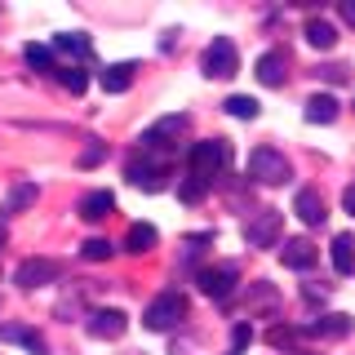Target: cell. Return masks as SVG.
<instances>
[{"label":"cell","instance_id":"4dcf8cb0","mask_svg":"<svg viewBox=\"0 0 355 355\" xmlns=\"http://www.w3.org/2000/svg\"><path fill=\"white\" fill-rule=\"evenodd\" d=\"M320 76H324V80H338V85H342V80L351 76V67H347V62H333V67H320Z\"/></svg>","mask_w":355,"mask_h":355},{"label":"cell","instance_id":"7a4b0ae2","mask_svg":"<svg viewBox=\"0 0 355 355\" xmlns=\"http://www.w3.org/2000/svg\"><path fill=\"white\" fill-rule=\"evenodd\" d=\"M249 178H253V182H262V187H284L288 178H293V164H288L284 151L258 147V151L249 155Z\"/></svg>","mask_w":355,"mask_h":355},{"label":"cell","instance_id":"2e32d148","mask_svg":"<svg viewBox=\"0 0 355 355\" xmlns=\"http://www.w3.org/2000/svg\"><path fill=\"white\" fill-rule=\"evenodd\" d=\"M111 209H116V196H111V191H89V196L80 200V218H85V222H103Z\"/></svg>","mask_w":355,"mask_h":355},{"label":"cell","instance_id":"5b68a950","mask_svg":"<svg viewBox=\"0 0 355 355\" xmlns=\"http://www.w3.org/2000/svg\"><path fill=\"white\" fill-rule=\"evenodd\" d=\"M196 284L205 288L214 302H222V297L236 293V284H240V266H236V262H214V266H205V271L196 275Z\"/></svg>","mask_w":355,"mask_h":355},{"label":"cell","instance_id":"7c38bea8","mask_svg":"<svg viewBox=\"0 0 355 355\" xmlns=\"http://www.w3.org/2000/svg\"><path fill=\"white\" fill-rule=\"evenodd\" d=\"M351 329H355V320L338 311V315H320V320H311L302 333H306V338H347Z\"/></svg>","mask_w":355,"mask_h":355},{"label":"cell","instance_id":"30bf717a","mask_svg":"<svg viewBox=\"0 0 355 355\" xmlns=\"http://www.w3.org/2000/svg\"><path fill=\"white\" fill-rule=\"evenodd\" d=\"M85 329H89V338H103V342H111V338H120V333H125V311L103 306V311H94V315L85 320Z\"/></svg>","mask_w":355,"mask_h":355},{"label":"cell","instance_id":"836d02e7","mask_svg":"<svg viewBox=\"0 0 355 355\" xmlns=\"http://www.w3.org/2000/svg\"><path fill=\"white\" fill-rule=\"evenodd\" d=\"M5 240H9V231H5V218H0V249H5Z\"/></svg>","mask_w":355,"mask_h":355},{"label":"cell","instance_id":"f546056e","mask_svg":"<svg viewBox=\"0 0 355 355\" xmlns=\"http://www.w3.org/2000/svg\"><path fill=\"white\" fill-rule=\"evenodd\" d=\"M103 160H107V147L94 142V147H85V155H80V169H94V164H103Z\"/></svg>","mask_w":355,"mask_h":355},{"label":"cell","instance_id":"7402d4cb","mask_svg":"<svg viewBox=\"0 0 355 355\" xmlns=\"http://www.w3.org/2000/svg\"><path fill=\"white\" fill-rule=\"evenodd\" d=\"M151 244H155V227H151V222H133L129 236H125V249L129 253H147Z\"/></svg>","mask_w":355,"mask_h":355},{"label":"cell","instance_id":"277c9868","mask_svg":"<svg viewBox=\"0 0 355 355\" xmlns=\"http://www.w3.org/2000/svg\"><path fill=\"white\" fill-rule=\"evenodd\" d=\"M200 67H205L209 80H227V76L240 71V49H236L227 36H218V40H209V49H205V58H200Z\"/></svg>","mask_w":355,"mask_h":355},{"label":"cell","instance_id":"8992f818","mask_svg":"<svg viewBox=\"0 0 355 355\" xmlns=\"http://www.w3.org/2000/svg\"><path fill=\"white\" fill-rule=\"evenodd\" d=\"M187 129H191V120H187V116H164V120H155V125L142 133V151H169L178 138H187Z\"/></svg>","mask_w":355,"mask_h":355},{"label":"cell","instance_id":"1f68e13d","mask_svg":"<svg viewBox=\"0 0 355 355\" xmlns=\"http://www.w3.org/2000/svg\"><path fill=\"white\" fill-rule=\"evenodd\" d=\"M342 209H347V214L355 218V182L347 187V191H342Z\"/></svg>","mask_w":355,"mask_h":355},{"label":"cell","instance_id":"f1b7e54d","mask_svg":"<svg viewBox=\"0 0 355 355\" xmlns=\"http://www.w3.org/2000/svg\"><path fill=\"white\" fill-rule=\"evenodd\" d=\"M58 76H62V85L71 89V94H85V89H89V76L80 71V67H62Z\"/></svg>","mask_w":355,"mask_h":355},{"label":"cell","instance_id":"ac0fdd59","mask_svg":"<svg viewBox=\"0 0 355 355\" xmlns=\"http://www.w3.org/2000/svg\"><path fill=\"white\" fill-rule=\"evenodd\" d=\"M306 120H311V125H333V120H338V98H333V94H315L306 103Z\"/></svg>","mask_w":355,"mask_h":355},{"label":"cell","instance_id":"603a6c76","mask_svg":"<svg viewBox=\"0 0 355 355\" xmlns=\"http://www.w3.org/2000/svg\"><path fill=\"white\" fill-rule=\"evenodd\" d=\"M53 49L71 53V58H85V53H89V36H80V31H62V36H53Z\"/></svg>","mask_w":355,"mask_h":355},{"label":"cell","instance_id":"4fadbf2b","mask_svg":"<svg viewBox=\"0 0 355 355\" xmlns=\"http://www.w3.org/2000/svg\"><path fill=\"white\" fill-rule=\"evenodd\" d=\"M293 214L306 222V227H320L324 222V200H320V191H311V187H302V191L293 196Z\"/></svg>","mask_w":355,"mask_h":355},{"label":"cell","instance_id":"8fae6325","mask_svg":"<svg viewBox=\"0 0 355 355\" xmlns=\"http://www.w3.org/2000/svg\"><path fill=\"white\" fill-rule=\"evenodd\" d=\"M280 262L288 266V271H311V266L320 262V249L311 240H288L284 253H280Z\"/></svg>","mask_w":355,"mask_h":355},{"label":"cell","instance_id":"44dd1931","mask_svg":"<svg viewBox=\"0 0 355 355\" xmlns=\"http://www.w3.org/2000/svg\"><path fill=\"white\" fill-rule=\"evenodd\" d=\"M333 271H338V275H355V240L351 236L333 240Z\"/></svg>","mask_w":355,"mask_h":355},{"label":"cell","instance_id":"d4e9b609","mask_svg":"<svg viewBox=\"0 0 355 355\" xmlns=\"http://www.w3.org/2000/svg\"><path fill=\"white\" fill-rule=\"evenodd\" d=\"M111 253H116V244H111V240H98V236L80 244V258H85V262H107Z\"/></svg>","mask_w":355,"mask_h":355},{"label":"cell","instance_id":"d6986e66","mask_svg":"<svg viewBox=\"0 0 355 355\" xmlns=\"http://www.w3.org/2000/svg\"><path fill=\"white\" fill-rule=\"evenodd\" d=\"M306 40L315 44V49H333V44H338V27H333L329 18H306Z\"/></svg>","mask_w":355,"mask_h":355},{"label":"cell","instance_id":"9c48e42d","mask_svg":"<svg viewBox=\"0 0 355 355\" xmlns=\"http://www.w3.org/2000/svg\"><path fill=\"white\" fill-rule=\"evenodd\" d=\"M244 240H249L253 249H266V244H275V240H280V214H275V209H262V214L253 218L249 227H244Z\"/></svg>","mask_w":355,"mask_h":355},{"label":"cell","instance_id":"3957f363","mask_svg":"<svg viewBox=\"0 0 355 355\" xmlns=\"http://www.w3.org/2000/svg\"><path fill=\"white\" fill-rule=\"evenodd\" d=\"M227 164H231V142L227 138H205V142L191 147V173H200L205 182L214 173H222Z\"/></svg>","mask_w":355,"mask_h":355},{"label":"cell","instance_id":"ffe728a7","mask_svg":"<svg viewBox=\"0 0 355 355\" xmlns=\"http://www.w3.org/2000/svg\"><path fill=\"white\" fill-rule=\"evenodd\" d=\"M133 71H138L133 62H111L103 71V89H107V94H125V89L133 85Z\"/></svg>","mask_w":355,"mask_h":355},{"label":"cell","instance_id":"d6a6232c","mask_svg":"<svg viewBox=\"0 0 355 355\" xmlns=\"http://www.w3.org/2000/svg\"><path fill=\"white\" fill-rule=\"evenodd\" d=\"M342 18H347L351 27H355V0H342Z\"/></svg>","mask_w":355,"mask_h":355},{"label":"cell","instance_id":"83f0119b","mask_svg":"<svg viewBox=\"0 0 355 355\" xmlns=\"http://www.w3.org/2000/svg\"><path fill=\"white\" fill-rule=\"evenodd\" d=\"M27 62L36 67V71H53V76H58V67H53V53L44 49V44H27Z\"/></svg>","mask_w":355,"mask_h":355},{"label":"cell","instance_id":"5bb4252c","mask_svg":"<svg viewBox=\"0 0 355 355\" xmlns=\"http://www.w3.org/2000/svg\"><path fill=\"white\" fill-rule=\"evenodd\" d=\"M0 342H18V347H27L31 355H49L44 338L36 329H27V324H0Z\"/></svg>","mask_w":355,"mask_h":355},{"label":"cell","instance_id":"9a60e30c","mask_svg":"<svg viewBox=\"0 0 355 355\" xmlns=\"http://www.w3.org/2000/svg\"><path fill=\"white\" fill-rule=\"evenodd\" d=\"M284 67H288V58H284L280 49H266L262 58H258V80L266 89H280L284 85Z\"/></svg>","mask_w":355,"mask_h":355},{"label":"cell","instance_id":"e0dca14e","mask_svg":"<svg viewBox=\"0 0 355 355\" xmlns=\"http://www.w3.org/2000/svg\"><path fill=\"white\" fill-rule=\"evenodd\" d=\"M36 182H14V191H9L5 196V209H0V214H5V218H14V214H22V209H31V205H36Z\"/></svg>","mask_w":355,"mask_h":355},{"label":"cell","instance_id":"6da1fadb","mask_svg":"<svg viewBox=\"0 0 355 355\" xmlns=\"http://www.w3.org/2000/svg\"><path fill=\"white\" fill-rule=\"evenodd\" d=\"M178 320H187V297L178 293V288H164L160 297H151L147 311H142V324L151 333H169Z\"/></svg>","mask_w":355,"mask_h":355},{"label":"cell","instance_id":"4316f807","mask_svg":"<svg viewBox=\"0 0 355 355\" xmlns=\"http://www.w3.org/2000/svg\"><path fill=\"white\" fill-rule=\"evenodd\" d=\"M249 342H253V324H249V320H240V324L231 329V351L227 355H244V351H249Z\"/></svg>","mask_w":355,"mask_h":355},{"label":"cell","instance_id":"52a82bcc","mask_svg":"<svg viewBox=\"0 0 355 355\" xmlns=\"http://www.w3.org/2000/svg\"><path fill=\"white\" fill-rule=\"evenodd\" d=\"M58 280V262L53 258H27V262H18V271H14V284L18 288H44V284H53Z\"/></svg>","mask_w":355,"mask_h":355},{"label":"cell","instance_id":"484cf974","mask_svg":"<svg viewBox=\"0 0 355 355\" xmlns=\"http://www.w3.org/2000/svg\"><path fill=\"white\" fill-rule=\"evenodd\" d=\"M222 107H227V111H231V116H236V120H253V116H258V98H244V94L227 98V103H222Z\"/></svg>","mask_w":355,"mask_h":355},{"label":"cell","instance_id":"ba28073f","mask_svg":"<svg viewBox=\"0 0 355 355\" xmlns=\"http://www.w3.org/2000/svg\"><path fill=\"white\" fill-rule=\"evenodd\" d=\"M125 173H129V182L138 187V191H160V187H164V173H169V164H164V160H147V155H133Z\"/></svg>","mask_w":355,"mask_h":355},{"label":"cell","instance_id":"cb8c5ba5","mask_svg":"<svg viewBox=\"0 0 355 355\" xmlns=\"http://www.w3.org/2000/svg\"><path fill=\"white\" fill-rule=\"evenodd\" d=\"M205 196H209V182H205L200 173H191V178H187L182 187H178V200H182V205H200Z\"/></svg>","mask_w":355,"mask_h":355}]
</instances>
